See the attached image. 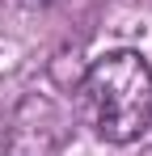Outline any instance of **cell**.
Segmentation results:
<instances>
[{
    "instance_id": "cell-2",
    "label": "cell",
    "mask_w": 152,
    "mask_h": 156,
    "mask_svg": "<svg viewBox=\"0 0 152 156\" xmlns=\"http://www.w3.org/2000/svg\"><path fill=\"white\" fill-rule=\"evenodd\" d=\"M68 139V114L63 105L47 97V93H25L13 118H9V131H4V152L9 156H55Z\"/></svg>"
},
{
    "instance_id": "cell-1",
    "label": "cell",
    "mask_w": 152,
    "mask_h": 156,
    "mask_svg": "<svg viewBox=\"0 0 152 156\" xmlns=\"http://www.w3.org/2000/svg\"><path fill=\"white\" fill-rule=\"evenodd\" d=\"M85 122L106 144H135L152 127V68L139 51H110L80 76Z\"/></svg>"
}]
</instances>
